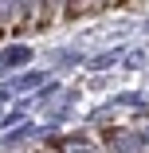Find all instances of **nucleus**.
<instances>
[{
    "label": "nucleus",
    "mask_w": 149,
    "mask_h": 153,
    "mask_svg": "<svg viewBox=\"0 0 149 153\" xmlns=\"http://www.w3.org/2000/svg\"><path fill=\"white\" fill-rule=\"evenodd\" d=\"M106 145H110L114 153H141V141H137V134H130V130H110Z\"/></svg>",
    "instance_id": "nucleus-1"
},
{
    "label": "nucleus",
    "mask_w": 149,
    "mask_h": 153,
    "mask_svg": "<svg viewBox=\"0 0 149 153\" xmlns=\"http://www.w3.org/2000/svg\"><path fill=\"white\" fill-rule=\"evenodd\" d=\"M55 149H59V153H106V149H98L90 137H63Z\"/></svg>",
    "instance_id": "nucleus-2"
},
{
    "label": "nucleus",
    "mask_w": 149,
    "mask_h": 153,
    "mask_svg": "<svg viewBox=\"0 0 149 153\" xmlns=\"http://www.w3.org/2000/svg\"><path fill=\"white\" fill-rule=\"evenodd\" d=\"M24 12V0H0V24L4 20H16Z\"/></svg>",
    "instance_id": "nucleus-3"
},
{
    "label": "nucleus",
    "mask_w": 149,
    "mask_h": 153,
    "mask_svg": "<svg viewBox=\"0 0 149 153\" xmlns=\"http://www.w3.org/2000/svg\"><path fill=\"white\" fill-rule=\"evenodd\" d=\"M24 8H27V12H39V8H43V0H24Z\"/></svg>",
    "instance_id": "nucleus-4"
},
{
    "label": "nucleus",
    "mask_w": 149,
    "mask_h": 153,
    "mask_svg": "<svg viewBox=\"0 0 149 153\" xmlns=\"http://www.w3.org/2000/svg\"><path fill=\"white\" fill-rule=\"evenodd\" d=\"M145 141H149V122H145Z\"/></svg>",
    "instance_id": "nucleus-5"
}]
</instances>
